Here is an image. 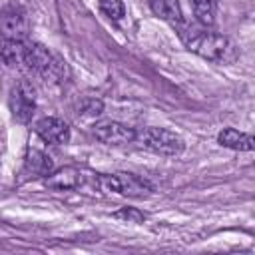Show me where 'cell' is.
I'll list each match as a JSON object with an SVG mask.
<instances>
[{"instance_id":"obj_1","label":"cell","mask_w":255,"mask_h":255,"mask_svg":"<svg viewBox=\"0 0 255 255\" xmlns=\"http://www.w3.org/2000/svg\"><path fill=\"white\" fill-rule=\"evenodd\" d=\"M179 40L183 42V46L209 60L215 64H229L237 58V50L233 46V42L213 30H207V26H195L189 22H179L175 26Z\"/></svg>"},{"instance_id":"obj_2","label":"cell","mask_w":255,"mask_h":255,"mask_svg":"<svg viewBox=\"0 0 255 255\" xmlns=\"http://www.w3.org/2000/svg\"><path fill=\"white\" fill-rule=\"evenodd\" d=\"M22 68L42 76L46 82H62L66 76V64L58 60L46 46L26 40Z\"/></svg>"},{"instance_id":"obj_3","label":"cell","mask_w":255,"mask_h":255,"mask_svg":"<svg viewBox=\"0 0 255 255\" xmlns=\"http://www.w3.org/2000/svg\"><path fill=\"white\" fill-rule=\"evenodd\" d=\"M135 139L159 155H179L185 149L183 137L165 128H145L135 133Z\"/></svg>"},{"instance_id":"obj_4","label":"cell","mask_w":255,"mask_h":255,"mask_svg":"<svg viewBox=\"0 0 255 255\" xmlns=\"http://www.w3.org/2000/svg\"><path fill=\"white\" fill-rule=\"evenodd\" d=\"M30 32L26 10L20 4H8L0 12V36L4 40L26 42Z\"/></svg>"},{"instance_id":"obj_5","label":"cell","mask_w":255,"mask_h":255,"mask_svg":"<svg viewBox=\"0 0 255 255\" xmlns=\"http://www.w3.org/2000/svg\"><path fill=\"white\" fill-rule=\"evenodd\" d=\"M100 183L104 185V189L108 191H116V193H122V195H128V197H143L151 191V185L133 175V173H114V175H102L100 177Z\"/></svg>"},{"instance_id":"obj_6","label":"cell","mask_w":255,"mask_h":255,"mask_svg":"<svg viewBox=\"0 0 255 255\" xmlns=\"http://www.w3.org/2000/svg\"><path fill=\"white\" fill-rule=\"evenodd\" d=\"M10 112L18 124H28L36 112L34 88L28 82H18L10 92Z\"/></svg>"},{"instance_id":"obj_7","label":"cell","mask_w":255,"mask_h":255,"mask_svg":"<svg viewBox=\"0 0 255 255\" xmlns=\"http://www.w3.org/2000/svg\"><path fill=\"white\" fill-rule=\"evenodd\" d=\"M135 129L122 124V122H116V120H104V122H98L94 126V135L96 139H100L102 143H108V145H122V143H129L135 139Z\"/></svg>"},{"instance_id":"obj_8","label":"cell","mask_w":255,"mask_h":255,"mask_svg":"<svg viewBox=\"0 0 255 255\" xmlns=\"http://www.w3.org/2000/svg\"><path fill=\"white\" fill-rule=\"evenodd\" d=\"M36 133L46 141V143H54V145H62L70 141V128L64 120L56 118V116H48L42 118L36 124Z\"/></svg>"},{"instance_id":"obj_9","label":"cell","mask_w":255,"mask_h":255,"mask_svg":"<svg viewBox=\"0 0 255 255\" xmlns=\"http://www.w3.org/2000/svg\"><path fill=\"white\" fill-rule=\"evenodd\" d=\"M84 181L82 173L76 169V167H60V169H54L52 173H48L44 177V185L50 187V189H76L80 187Z\"/></svg>"},{"instance_id":"obj_10","label":"cell","mask_w":255,"mask_h":255,"mask_svg":"<svg viewBox=\"0 0 255 255\" xmlns=\"http://www.w3.org/2000/svg\"><path fill=\"white\" fill-rule=\"evenodd\" d=\"M217 141L223 147H229V149H235V151H251L255 147L253 135L245 133V131H239L235 128H225L223 131H219Z\"/></svg>"},{"instance_id":"obj_11","label":"cell","mask_w":255,"mask_h":255,"mask_svg":"<svg viewBox=\"0 0 255 255\" xmlns=\"http://www.w3.org/2000/svg\"><path fill=\"white\" fill-rule=\"evenodd\" d=\"M24 169L32 175H42L46 177L48 173L54 171V161L48 153H44L38 147H28L26 157H24Z\"/></svg>"},{"instance_id":"obj_12","label":"cell","mask_w":255,"mask_h":255,"mask_svg":"<svg viewBox=\"0 0 255 255\" xmlns=\"http://www.w3.org/2000/svg\"><path fill=\"white\" fill-rule=\"evenodd\" d=\"M147 2H149L151 12H153L157 18L169 22L171 26H177L179 22H183L181 6H179L177 0H147Z\"/></svg>"},{"instance_id":"obj_13","label":"cell","mask_w":255,"mask_h":255,"mask_svg":"<svg viewBox=\"0 0 255 255\" xmlns=\"http://www.w3.org/2000/svg\"><path fill=\"white\" fill-rule=\"evenodd\" d=\"M24 44L16 40H0V62L10 68H22L24 62Z\"/></svg>"},{"instance_id":"obj_14","label":"cell","mask_w":255,"mask_h":255,"mask_svg":"<svg viewBox=\"0 0 255 255\" xmlns=\"http://www.w3.org/2000/svg\"><path fill=\"white\" fill-rule=\"evenodd\" d=\"M193 6V12L201 26H213L215 22V4L213 0H189Z\"/></svg>"},{"instance_id":"obj_15","label":"cell","mask_w":255,"mask_h":255,"mask_svg":"<svg viewBox=\"0 0 255 255\" xmlns=\"http://www.w3.org/2000/svg\"><path fill=\"white\" fill-rule=\"evenodd\" d=\"M100 8L112 20H122L126 16V6L122 0H100Z\"/></svg>"},{"instance_id":"obj_16","label":"cell","mask_w":255,"mask_h":255,"mask_svg":"<svg viewBox=\"0 0 255 255\" xmlns=\"http://www.w3.org/2000/svg\"><path fill=\"white\" fill-rule=\"evenodd\" d=\"M102 112H104V102L98 98H86L80 104V116H84V118H96Z\"/></svg>"},{"instance_id":"obj_17","label":"cell","mask_w":255,"mask_h":255,"mask_svg":"<svg viewBox=\"0 0 255 255\" xmlns=\"http://www.w3.org/2000/svg\"><path fill=\"white\" fill-rule=\"evenodd\" d=\"M114 217L124 219V221H128V223H141V221L145 219V215H143L141 211L133 209V207H124V209L116 211V213H114Z\"/></svg>"}]
</instances>
